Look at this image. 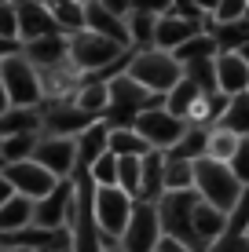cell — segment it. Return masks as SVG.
<instances>
[{"mask_svg": "<svg viewBox=\"0 0 249 252\" xmlns=\"http://www.w3.org/2000/svg\"><path fill=\"white\" fill-rule=\"evenodd\" d=\"M198 190H183V194H165L158 205V223H161V234L169 241H179L183 249L191 252H205V241L198 238L194 230V208H198Z\"/></svg>", "mask_w": 249, "mask_h": 252, "instance_id": "6da1fadb", "label": "cell"}, {"mask_svg": "<svg viewBox=\"0 0 249 252\" xmlns=\"http://www.w3.org/2000/svg\"><path fill=\"white\" fill-rule=\"evenodd\" d=\"M158 106H165L161 95L143 92L128 73H121V77L110 81V106L103 114V125L107 128H136L143 110H158Z\"/></svg>", "mask_w": 249, "mask_h": 252, "instance_id": "7a4b0ae2", "label": "cell"}, {"mask_svg": "<svg viewBox=\"0 0 249 252\" xmlns=\"http://www.w3.org/2000/svg\"><path fill=\"white\" fill-rule=\"evenodd\" d=\"M125 73L132 77L143 92L161 95V99H165V95L173 92L179 81H183V66L176 63V55H165V51H158V48H150V51H132Z\"/></svg>", "mask_w": 249, "mask_h": 252, "instance_id": "3957f363", "label": "cell"}, {"mask_svg": "<svg viewBox=\"0 0 249 252\" xmlns=\"http://www.w3.org/2000/svg\"><path fill=\"white\" fill-rule=\"evenodd\" d=\"M128 55H132L128 48L114 44V40L99 37V33H92V30L70 37V66L81 77H99V73H107V69L121 66Z\"/></svg>", "mask_w": 249, "mask_h": 252, "instance_id": "277c9868", "label": "cell"}, {"mask_svg": "<svg viewBox=\"0 0 249 252\" xmlns=\"http://www.w3.org/2000/svg\"><path fill=\"white\" fill-rule=\"evenodd\" d=\"M194 190H198V197L205 205L220 208V212H231L246 187L235 179V172L227 164L202 158V161H194Z\"/></svg>", "mask_w": 249, "mask_h": 252, "instance_id": "5b68a950", "label": "cell"}, {"mask_svg": "<svg viewBox=\"0 0 249 252\" xmlns=\"http://www.w3.org/2000/svg\"><path fill=\"white\" fill-rule=\"evenodd\" d=\"M0 77H4L7 106L15 110H40L44 92H40V73L26 55H11L0 63Z\"/></svg>", "mask_w": 249, "mask_h": 252, "instance_id": "8992f818", "label": "cell"}, {"mask_svg": "<svg viewBox=\"0 0 249 252\" xmlns=\"http://www.w3.org/2000/svg\"><path fill=\"white\" fill-rule=\"evenodd\" d=\"M92 208H96V223H99L103 238H107V245H117L125 227H128V220H132L136 201L125 194V190H117V187H96Z\"/></svg>", "mask_w": 249, "mask_h": 252, "instance_id": "52a82bcc", "label": "cell"}, {"mask_svg": "<svg viewBox=\"0 0 249 252\" xmlns=\"http://www.w3.org/2000/svg\"><path fill=\"white\" fill-rule=\"evenodd\" d=\"M136 132H140V139L150 146V150L169 154V150L179 143V135L187 132V125H183L179 117H173L165 106H158V110H143V114H140Z\"/></svg>", "mask_w": 249, "mask_h": 252, "instance_id": "ba28073f", "label": "cell"}, {"mask_svg": "<svg viewBox=\"0 0 249 252\" xmlns=\"http://www.w3.org/2000/svg\"><path fill=\"white\" fill-rule=\"evenodd\" d=\"M161 238L165 234H161V223H158V208L147 205V201H136L132 220H128V227H125L117 245L125 252H158Z\"/></svg>", "mask_w": 249, "mask_h": 252, "instance_id": "9c48e42d", "label": "cell"}, {"mask_svg": "<svg viewBox=\"0 0 249 252\" xmlns=\"http://www.w3.org/2000/svg\"><path fill=\"white\" fill-rule=\"evenodd\" d=\"M73 201H77L73 179H63L48 197H40V201L33 205V227H40V230H66L70 227V216H73Z\"/></svg>", "mask_w": 249, "mask_h": 252, "instance_id": "30bf717a", "label": "cell"}, {"mask_svg": "<svg viewBox=\"0 0 249 252\" xmlns=\"http://www.w3.org/2000/svg\"><path fill=\"white\" fill-rule=\"evenodd\" d=\"M0 176L7 179V183H11V190L19 197H30L33 205L40 201V197H48L51 190L59 187V179L51 176L48 168H40L37 161H19V164H7L4 172H0Z\"/></svg>", "mask_w": 249, "mask_h": 252, "instance_id": "8fae6325", "label": "cell"}, {"mask_svg": "<svg viewBox=\"0 0 249 252\" xmlns=\"http://www.w3.org/2000/svg\"><path fill=\"white\" fill-rule=\"evenodd\" d=\"M33 161L40 168H48L51 176L63 183L77 172V139H59V135H40L37 150H33Z\"/></svg>", "mask_w": 249, "mask_h": 252, "instance_id": "7c38bea8", "label": "cell"}, {"mask_svg": "<svg viewBox=\"0 0 249 252\" xmlns=\"http://www.w3.org/2000/svg\"><path fill=\"white\" fill-rule=\"evenodd\" d=\"M44 114V135H59V139H77L84 135L92 125H99L96 117H88L84 110H77L73 102H51Z\"/></svg>", "mask_w": 249, "mask_h": 252, "instance_id": "4fadbf2b", "label": "cell"}, {"mask_svg": "<svg viewBox=\"0 0 249 252\" xmlns=\"http://www.w3.org/2000/svg\"><path fill=\"white\" fill-rule=\"evenodd\" d=\"M198 33H205V26L198 22H187L179 19V15H173V4H169L165 15H158V30H154V48L165 51V55H176L183 44H191Z\"/></svg>", "mask_w": 249, "mask_h": 252, "instance_id": "5bb4252c", "label": "cell"}, {"mask_svg": "<svg viewBox=\"0 0 249 252\" xmlns=\"http://www.w3.org/2000/svg\"><path fill=\"white\" fill-rule=\"evenodd\" d=\"M15 15H19V40L22 44H33V40H40V37L59 33L48 4H40V0H19V4H15Z\"/></svg>", "mask_w": 249, "mask_h": 252, "instance_id": "9a60e30c", "label": "cell"}, {"mask_svg": "<svg viewBox=\"0 0 249 252\" xmlns=\"http://www.w3.org/2000/svg\"><path fill=\"white\" fill-rule=\"evenodd\" d=\"M169 4H173V0H169ZM169 4H136V7H132V15L125 19V26H128V44H132V51H150V48H154L158 15H165Z\"/></svg>", "mask_w": 249, "mask_h": 252, "instance_id": "2e32d148", "label": "cell"}, {"mask_svg": "<svg viewBox=\"0 0 249 252\" xmlns=\"http://www.w3.org/2000/svg\"><path fill=\"white\" fill-rule=\"evenodd\" d=\"M84 30H92V33H99V37H107V40H114V44H121V48L132 51L125 19H117L103 0H84Z\"/></svg>", "mask_w": 249, "mask_h": 252, "instance_id": "e0dca14e", "label": "cell"}, {"mask_svg": "<svg viewBox=\"0 0 249 252\" xmlns=\"http://www.w3.org/2000/svg\"><path fill=\"white\" fill-rule=\"evenodd\" d=\"M216 92L235 99L249 92V63L238 51H220L216 55Z\"/></svg>", "mask_w": 249, "mask_h": 252, "instance_id": "ac0fdd59", "label": "cell"}, {"mask_svg": "<svg viewBox=\"0 0 249 252\" xmlns=\"http://www.w3.org/2000/svg\"><path fill=\"white\" fill-rule=\"evenodd\" d=\"M22 55L30 59L37 69L63 66V63H70V37H63V33L40 37V40H33V44H22Z\"/></svg>", "mask_w": 249, "mask_h": 252, "instance_id": "d6986e66", "label": "cell"}, {"mask_svg": "<svg viewBox=\"0 0 249 252\" xmlns=\"http://www.w3.org/2000/svg\"><path fill=\"white\" fill-rule=\"evenodd\" d=\"M73 106L84 110L88 117L103 121V114H107V106H110V81L81 77V88H77V95H73Z\"/></svg>", "mask_w": 249, "mask_h": 252, "instance_id": "ffe728a7", "label": "cell"}, {"mask_svg": "<svg viewBox=\"0 0 249 252\" xmlns=\"http://www.w3.org/2000/svg\"><path fill=\"white\" fill-rule=\"evenodd\" d=\"M103 154H110V128L99 121V125H92L84 135H77V168L88 172Z\"/></svg>", "mask_w": 249, "mask_h": 252, "instance_id": "44dd1931", "label": "cell"}, {"mask_svg": "<svg viewBox=\"0 0 249 252\" xmlns=\"http://www.w3.org/2000/svg\"><path fill=\"white\" fill-rule=\"evenodd\" d=\"M165 197V154L150 150L143 158V183H140V201L158 205Z\"/></svg>", "mask_w": 249, "mask_h": 252, "instance_id": "7402d4cb", "label": "cell"}, {"mask_svg": "<svg viewBox=\"0 0 249 252\" xmlns=\"http://www.w3.org/2000/svg\"><path fill=\"white\" fill-rule=\"evenodd\" d=\"M44 132V114L40 110H15L7 106L0 114V139L7 135H40Z\"/></svg>", "mask_w": 249, "mask_h": 252, "instance_id": "603a6c76", "label": "cell"}, {"mask_svg": "<svg viewBox=\"0 0 249 252\" xmlns=\"http://www.w3.org/2000/svg\"><path fill=\"white\" fill-rule=\"evenodd\" d=\"M48 11H51V19H55L63 37L84 33V0H51Z\"/></svg>", "mask_w": 249, "mask_h": 252, "instance_id": "cb8c5ba5", "label": "cell"}, {"mask_svg": "<svg viewBox=\"0 0 249 252\" xmlns=\"http://www.w3.org/2000/svg\"><path fill=\"white\" fill-rule=\"evenodd\" d=\"M26 227H33V201L30 197H19L15 194L11 201L0 208V238H7V234H19Z\"/></svg>", "mask_w": 249, "mask_h": 252, "instance_id": "d4e9b609", "label": "cell"}, {"mask_svg": "<svg viewBox=\"0 0 249 252\" xmlns=\"http://www.w3.org/2000/svg\"><path fill=\"white\" fill-rule=\"evenodd\" d=\"M194 230H198V238L205 241V249H209L216 238H224V234H227V212H220V208L198 201V208H194Z\"/></svg>", "mask_w": 249, "mask_h": 252, "instance_id": "484cf974", "label": "cell"}, {"mask_svg": "<svg viewBox=\"0 0 249 252\" xmlns=\"http://www.w3.org/2000/svg\"><path fill=\"white\" fill-rule=\"evenodd\" d=\"M209 132H213V128H194V125H187V132L179 135V143L165 154V158H173V161H191V164L202 161V158H205V146H209Z\"/></svg>", "mask_w": 249, "mask_h": 252, "instance_id": "4316f807", "label": "cell"}, {"mask_svg": "<svg viewBox=\"0 0 249 252\" xmlns=\"http://www.w3.org/2000/svg\"><path fill=\"white\" fill-rule=\"evenodd\" d=\"M216 128H224V132L238 135V139H249V92L235 95V99L227 102V110H224V117L216 121Z\"/></svg>", "mask_w": 249, "mask_h": 252, "instance_id": "83f0119b", "label": "cell"}, {"mask_svg": "<svg viewBox=\"0 0 249 252\" xmlns=\"http://www.w3.org/2000/svg\"><path fill=\"white\" fill-rule=\"evenodd\" d=\"M202 95H205V92L198 88V84H191V81H187V77H183V81H179L176 88H173V92L165 95V110H169V114H173V117H179V121H183V125H187V114H191V110H194V102H198Z\"/></svg>", "mask_w": 249, "mask_h": 252, "instance_id": "f1b7e54d", "label": "cell"}, {"mask_svg": "<svg viewBox=\"0 0 249 252\" xmlns=\"http://www.w3.org/2000/svg\"><path fill=\"white\" fill-rule=\"evenodd\" d=\"M37 139H40V135H7V139H0V172H4L7 164L33 161Z\"/></svg>", "mask_w": 249, "mask_h": 252, "instance_id": "f546056e", "label": "cell"}, {"mask_svg": "<svg viewBox=\"0 0 249 252\" xmlns=\"http://www.w3.org/2000/svg\"><path fill=\"white\" fill-rule=\"evenodd\" d=\"M110 154L114 158H147L150 146L140 139L136 128H110Z\"/></svg>", "mask_w": 249, "mask_h": 252, "instance_id": "4dcf8cb0", "label": "cell"}, {"mask_svg": "<svg viewBox=\"0 0 249 252\" xmlns=\"http://www.w3.org/2000/svg\"><path fill=\"white\" fill-rule=\"evenodd\" d=\"M216 55H220V48H216V40H213V33L205 30V33H198V37L191 40V44H183L176 51V63L187 66V63H205V59H216Z\"/></svg>", "mask_w": 249, "mask_h": 252, "instance_id": "1f68e13d", "label": "cell"}, {"mask_svg": "<svg viewBox=\"0 0 249 252\" xmlns=\"http://www.w3.org/2000/svg\"><path fill=\"white\" fill-rule=\"evenodd\" d=\"M140 183H143V158H117V190L140 201Z\"/></svg>", "mask_w": 249, "mask_h": 252, "instance_id": "d6a6232c", "label": "cell"}, {"mask_svg": "<svg viewBox=\"0 0 249 252\" xmlns=\"http://www.w3.org/2000/svg\"><path fill=\"white\" fill-rule=\"evenodd\" d=\"M183 190H194V164L165 158V194H183Z\"/></svg>", "mask_w": 249, "mask_h": 252, "instance_id": "836d02e7", "label": "cell"}, {"mask_svg": "<svg viewBox=\"0 0 249 252\" xmlns=\"http://www.w3.org/2000/svg\"><path fill=\"white\" fill-rule=\"evenodd\" d=\"M238 143H242L238 135L224 132V128H213V132H209V146H205V158H209V161H220V164H231Z\"/></svg>", "mask_w": 249, "mask_h": 252, "instance_id": "e575fe53", "label": "cell"}, {"mask_svg": "<svg viewBox=\"0 0 249 252\" xmlns=\"http://www.w3.org/2000/svg\"><path fill=\"white\" fill-rule=\"evenodd\" d=\"M242 19H249V0H216V4H209L213 26H235Z\"/></svg>", "mask_w": 249, "mask_h": 252, "instance_id": "d590c367", "label": "cell"}, {"mask_svg": "<svg viewBox=\"0 0 249 252\" xmlns=\"http://www.w3.org/2000/svg\"><path fill=\"white\" fill-rule=\"evenodd\" d=\"M183 77L191 84H198L205 95L216 92V59H205V63H187L183 66Z\"/></svg>", "mask_w": 249, "mask_h": 252, "instance_id": "8d00e7d4", "label": "cell"}, {"mask_svg": "<svg viewBox=\"0 0 249 252\" xmlns=\"http://www.w3.org/2000/svg\"><path fill=\"white\" fill-rule=\"evenodd\" d=\"M88 176H92L96 187H117V158L114 154H103V158L88 168Z\"/></svg>", "mask_w": 249, "mask_h": 252, "instance_id": "74e56055", "label": "cell"}, {"mask_svg": "<svg viewBox=\"0 0 249 252\" xmlns=\"http://www.w3.org/2000/svg\"><path fill=\"white\" fill-rule=\"evenodd\" d=\"M227 234H246L249 238V187L242 190V197L235 201V208L227 212Z\"/></svg>", "mask_w": 249, "mask_h": 252, "instance_id": "f35d334b", "label": "cell"}, {"mask_svg": "<svg viewBox=\"0 0 249 252\" xmlns=\"http://www.w3.org/2000/svg\"><path fill=\"white\" fill-rule=\"evenodd\" d=\"M0 37L4 40H19V15H15L11 0H0Z\"/></svg>", "mask_w": 249, "mask_h": 252, "instance_id": "ab89813d", "label": "cell"}, {"mask_svg": "<svg viewBox=\"0 0 249 252\" xmlns=\"http://www.w3.org/2000/svg\"><path fill=\"white\" fill-rule=\"evenodd\" d=\"M227 168L235 172V179H238L242 187H249V139H242V143H238V150H235V158H231Z\"/></svg>", "mask_w": 249, "mask_h": 252, "instance_id": "60d3db41", "label": "cell"}, {"mask_svg": "<svg viewBox=\"0 0 249 252\" xmlns=\"http://www.w3.org/2000/svg\"><path fill=\"white\" fill-rule=\"evenodd\" d=\"M205 252H249V238L246 234H224V238H216Z\"/></svg>", "mask_w": 249, "mask_h": 252, "instance_id": "b9f144b4", "label": "cell"}, {"mask_svg": "<svg viewBox=\"0 0 249 252\" xmlns=\"http://www.w3.org/2000/svg\"><path fill=\"white\" fill-rule=\"evenodd\" d=\"M11 55H22V40H4L0 37V63L11 59Z\"/></svg>", "mask_w": 249, "mask_h": 252, "instance_id": "7bdbcfd3", "label": "cell"}, {"mask_svg": "<svg viewBox=\"0 0 249 252\" xmlns=\"http://www.w3.org/2000/svg\"><path fill=\"white\" fill-rule=\"evenodd\" d=\"M11 197H15V190H11V183H7V179L0 176V208H4L7 201H11Z\"/></svg>", "mask_w": 249, "mask_h": 252, "instance_id": "ee69618b", "label": "cell"}, {"mask_svg": "<svg viewBox=\"0 0 249 252\" xmlns=\"http://www.w3.org/2000/svg\"><path fill=\"white\" fill-rule=\"evenodd\" d=\"M158 252H191V249H183V245H179V241H169V238H161Z\"/></svg>", "mask_w": 249, "mask_h": 252, "instance_id": "f6af8a7d", "label": "cell"}, {"mask_svg": "<svg viewBox=\"0 0 249 252\" xmlns=\"http://www.w3.org/2000/svg\"><path fill=\"white\" fill-rule=\"evenodd\" d=\"M7 110V92H4V77H0V114Z\"/></svg>", "mask_w": 249, "mask_h": 252, "instance_id": "bcb514c9", "label": "cell"}, {"mask_svg": "<svg viewBox=\"0 0 249 252\" xmlns=\"http://www.w3.org/2000/svg\"><path fill=\"white\" fill-rule=\"evenodd\" d=\"M4 252H37V249H15V245H0Z\"/></svg>", "mask_w": 249, "mask_h": 252, "instance_id": "7dc6e473", "label": "cell"}, {"mask_svg": "<svg viewBox=\"0 0 249 252\" xmlns=\"http://www.w3.org/2000/svg\"><path fill=\"white\" fill-rule=\"evenodd\" d=\"M103 252H125L121 245H107V249H103Z\"/></svg>", "mask_w": 249, "mask_h": 252, "instance_id": "c3c4849f", "label": "cell"}, {"mask_svg": "<svg viewBox=\"0 0 249 252\" xmlns=\"http://www.w3.org/2000/svg\"><path fill=\"white\" fill-rule=\"evenodd\" d=\"M238 55H242V59H246V63H249V44H246L242 51H238Z\"/></svg>", "mask_w": 249, "mask_h": 252, "instance_id": "681fc988", "label": "cell"}, {"mask_svg": "<svg viewBox=\"0 0 249 252\" xmlns=\"http://www.w3.org/2000/svg\"><path fill=\"white\" fill-rule=\"evenodd\" d=\"M0 252H4V249H0Z\"/></svg>", "mask_w": 249, "mask_h": 252, "instance_id": "f907efd6", "label": "cell"}]
</instances>
